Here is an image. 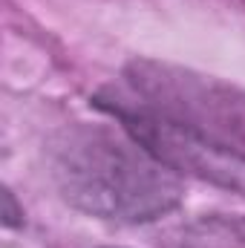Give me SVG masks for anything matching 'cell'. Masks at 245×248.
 Listing matches in <instances>:
<instances>
[{
	"label": "cell",
	"instance_id": "obj_1",
	"mask_svg": "<svg viewBox=\"0 0 245 248\" xmlns=\"http://www.w3.org/2000/svg\"><path fill=\"white\" fill-rule=\"evenodd\" d=\"M55 187L75 211L141 225L176 211L184 199L179 173L153 159L124 127L75 124L49 147Z\"/></svg>",
	"mask_w": 245,
	"mask_h": 248
},
{
	"label": "cell",
	"instance_id": "obj_2",
	"mask_svg": "<svg viewBox=\"0 0 245 248\" xmlns=\"http://www.w3.org/2000/svg\"><path fill=\"white\" fill-rule=\"evenodd\" d=\"M124 81L150 110L245 156V90L156 58L130 61Z\"/></svg>",
	"mask_w": 245,
	"mask_h": 248
},
{
	"label": "cell",
	"instance_id": "obj_3",
	"mask_svg": "<svg viewBox=\"0 0 245 248\" xmlns=\"http://www.w3.org/2000/svg\"><path fill=\"white\" fill-rule=\"evenodd\" d=\"M92 104L110 113L119 127H124L153 159H159L173 173L193 176L245 196V156L187 130L173 119H165L138 98L116 90L98 93Z\"/></svg>",
	"mask_w": 245,
	"mask_h": 248
},
{
	"label": "cell",
	"instance_id": "obj_4",
	"mask_svg": "<svg viewBox=\"0 0 245 248\" xmlns=\"http://www.w3.org/2000/svg\"><path fill=\"white\" fill-rule=\"evenodd\" d=\"M179 248H245V217H205L179 231Z\"/></svg>",
	"mask_w": 245,
	"mask_h": 248
},
{
	"label": "cell",
	"instance_id": "obj_5",
	"mask_svg": "<svg viewBox=\"0 0 245 248\" xmlns=\"http://www.w3.org/2000/svg\"><path fill=\"white\" fill-rule=\"evenodd\" d=\"M3 225L6 228H20L23 225V208L15 202V193L9 187L3 190Z\"/></svg>",
	"mask_w": 245,
	"mask_h": 248
}]
</instances>
